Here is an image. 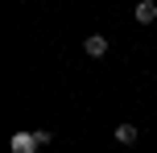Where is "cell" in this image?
<instances>
[{"label": "cell", "mask_w": 157, "mask_h": 153, "mask_svg": "<svg viewBox=\"0 0 157 153\" xmlns=\"http://www.w3.org/2000/svg\"><path fill=\"white\" fill-rule=\"evenodd\" d=\"M8 149L13 153H37V137L33 132H13L8 137Z\"/></svg>", "instance_id": "cell-1"}, {"label": "cell", "mask_w": 157, "mask_h": 153, "mask_svg": "<svg viewBox=\"0 0 157 153\" xmlns=\"http://www.w3.org/2000/svg\"><path fill=\"white\" fill-rule=\"evenodd\" d=\"M112 137H116L120 141V145H136V137H141V128H136V124H116V132H112Z\"/></svg>", "instance_id": "cell-4"}, {"label": "cell", "mask_w": 157, "mask_h": 153, "mask_svg": "<svg viewBox=\"0 0 157 153\" xmlns=\"http://www.w3.org/2000/svg\"><path fill=\"white\" fill-rule=\"evenodd\" d=\"M108 46H112V41L103 37V33H91V37L83 41V50H87V58H103V54H108Z\"/></svg>", "instance_id": "cell-3"}, {"label": "cell", "mask_w": 157, "mask_h": 153, "mask_svg": "<svg viewBox=\"0 0 157 153\" xmlns=\"http://www.w3.org/2000/svg\"><path fill=\"white\" fill-rule=\"evenodd\" d=\"M132 17H136V25H153L157 21V0H136Z\"/></svg>", "instance_id": "cell-2"}, {"label": "cell", "mask_w": 157, "mask_h": 153, "mask_svg": "<svg viewBox=\"0 0 157 153\" xmlns=\"http://www.w3.org/2000/svg\"><path fill=\"white\" fill-rule=\"evenodd\" d=\"M33 137H37V149H41V145H50V141H54V132H50V128H33Z\"/></svg>", "instance_id": "cell-5"}]
</instances>
